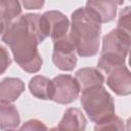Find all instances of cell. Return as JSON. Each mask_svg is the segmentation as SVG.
I'll return each mask as SVG.
<instances>
[{
  "instance_id": "1",
  "label": "cell",
  "mask_w": 131,
  "mask_h": 131,
  "mask_svg": "<svg viewBox=\"0 0 131 131\" xmlns=\"http://www.w3.org/2000/svg\"><path fill=\"white\" fill-rule=\"evenodd\" d=\"M40 16L38 13L20 15L9 23L2 34V40L10 47L15 61L28 73H37L42 67L38 44L47 36L43 31Z\"/></svg>"
},
{
  "instance_id": "2",
  "label": "cell",
  "mask_w": 131,
  "mask_h": 131,
  "mask_svg": "<svg viewBox=\"0 0 131 131\" xmlns=\"http://www.w3.org/2000/svg\"><path fill=\"white\" fill-rule=\"evenodd\" d=\"M101 23L85 7L72 13L70 36L77 53L82 57L93 56L98 52Z\"/></svg>"
},
{
  "instance_id": "3",
  "label": "cell",
  "mask_w": 131,
  "mask_h": 131,
  "mask_svg": "<svg viewBox=\"0 0 131 131\" xmlns=\"http://www.w3.org/2000/svg\"><path fill=\"white\" fill-rule=\"evenodd\" d=\"M130 34L119 29L111 31L102 39V50L97 67L108 74L112 70L125 63L129 51Z\"/></svg>"
},
{
  "instance_id": "4",
  "label": "cell",
  "mask_w": 131,
  "mask_h": 131,
  "mask_svg": "<svg viewBox=\"0 0 131 131\" xmlns=\"http://www.w3.org/2000/svg\"><path fill=\"white\" fill-rule=\"evenodd\" d=\"M81 104L89 119L96 124H99L115 115L114 99L102 85L83 90Z\"/></svg>"
},
{
  "instance_id": "5",
  "label": "cell",
  "mask_w": 131,
  "mask_h": 131,
  "mask_svg": "<svg viewBox=\"0 0 131 131\" xmlns=\"http://www.w3.org/2000/svg\"><path fill=\"white\" fill-rule=\"evenodd\" d=\"M52 60L56 68L61 71H72L77 64L76 47L70 36V33L64 37L53 41Z\"/></svg>"
},
{
  "instance_id": "6",
  "label": "cell",
  "mask_w": 131,
  "mask_h": 131,
  "mask_svg": "<svg viewBox=\"0 0 131 131\" xmlns=\"http://www.w3.org/2000/svg\"><path fill=\"white\" fill-rule=\"evenodd\" d=\"M40 19L45 35L47 37H51L53 41L69 34L70 21L68 17L60 11H46L40 16Z\"/></svg>"
},
{
  "instance_id": "7",
  "label": "cell",
  "mask_w": 131,
  "mask_h": 131,
  "mask_svg": "<svg viewBox=\"0 0 131 131\" xmlns=\"http://www.w3.org/2000/svg\"><path fill=\"white\" fill-rule=\"evenodd\" d=\"M52 81L54 84L53 101L61 104H68L78 98L80 87L76 78L70 75H58Z\"/></svg>"
},
{
  "instance_id": "8",
  "label": "cell",
  "mask_w": 131,
  "mask_h": 131,
  "mask_svg": "<svg viewBox=\"0 0 131 131\" xmlns=\"http://www.w3.org/2000/svg\"><path fill=\"white\" fill-rule=\"evenodd\" d=\"M130 73L125 64L112 70L108 73L106 84L118 95H127L130 93Z\"/></svg>"
},
{
  "instance_id": "9",
  "label": "cell",
  "mask_w": 131,
  "mask_h": 131,
  "mask_svg": "<svg viewBox=\"0 0 131 131\" xmlns=\"http://www.w3.org/2000/svg\"><path fill=\"white\" fill-rule=\"evenodd\" d=\"M85 8L100 23L113 20L117 12V4L114 0H87Z\"/></svg>"
},
{
  "instance_id": "10",
  "label": "cell",
  "mask_w": 131,
  "mask_h": 131,
  "mask_svg": "<svg viewBox=\"0 0 131 131\" xmlns=\"http://www.w3.org/2000/svg\"><path fill=\"white\" fill-rule=\"evenodd\" d=\"M30 92L37 98L47 100L51 99L54 94V84L53 81L44 76H35L30 80L29 83Z\"/></svg>"
},
{
  "instance_id": "11",
  "label": "cell",
  "mask_w": 131,
  "mask_h": 131,
  "mask_svg": "<svg viewBox=\"0 0 131 131\" xmlns=\"http://www.w3.org/2000/svg\"><path fill=\"white\" fill-rule=\"evenodd\" d=\"M25 90L24 82L18 78H5L0 82V101L12 102Z\"/></svg>"
},
{
  "instance_id": "12",
  "label": "cell",
  "mask_w": 131,
  "mask_h": 131,
  "mask_svg": "<svg viewBox=\"0 0 131 131\" xmlns=\"http://www.w3.org/2000/svg\"><path fill=\"white\" fill-rule=\"evenodd\" d=\"M86 127V119L79 108H68L56 127L59 130H84Z\"/></svg>"
},
{
  "instance_id": "13",
  "label": "cell",
  "mask_w": 131,
  "mask_h": 131,
  "mask_svg": "<svg viewBox=\"0 0 131 131\" xmlns=\"http://www.w3.org/2000/svg\"><path fill=\"white\" fill-rule=\"evenodd\" d=\"M75 78L79 84L80 91H83L90 87L102 85L104 81L102 74L94 68H84L79 70L76 73Z\"/></svg>"
},
{
  "instance_id": "14",
  "label": "cell",
  "mask_w": 131,
  "mask_h": 131,
  "mask_svg": "<svg viewBox=\"0 0 131 131\" xmlns=\"http://www.w3.org/2000/svg\"><path fill=\"white\" fill-rule=\"evenodd\" d=\"M20 123V118L16 107L10 102L0 101V128L15 129Z\"/></svg>"
},
{
  "instance_id": "15",
  "label": "cell",
  "mask_w": 131,
  "mask_h": 131,
  "mask_svg": "<svg viewBox=\"0 0 131 131\" xmlns=\"http://www.w3.org/2000/svg\"><path fill=\"white\" fill-rule=\"evenodd\" d=\"M21 7L18 0H0V19L7 25L19 16Z\"/></svg>"
},
{
  "instance_id": "16",
  "label": "cell",
  "mask_w": 131,
  "mask_h": 131,
  "mask_svg": "<svg viewBox=\"0 0 131 131\" xmlns=\"http://www.w3.org/2000/svg\"><path fill=\"white\" fill-rule=\"evenodd\" d=\"M97 129H123V122L120 118H118L114 115L112 118H110L99 124H96L95 130H97Z\"/></svg>"
},
{
  "instance_id": "17",
  "label": "cell",
  "mask_w": 131,
  "mask_h": 131,
  "mask_svg": "<svg viewBox=\"0 0 131 131\" xmlns=\"http://www.w3.org/2000/svg\"><path fill=\"white\" fill-rule=\"evenodd\" d=\"M130 7L127 6L125 7L124 10H122L120 17H119V21H118V27L117 29L125 32V33H129V24H130Z\"/></svg>"
},
{
  "instance_id": "18",
  "label": "cell",
  "mask_w": 131,
  "mask_h": 131,
  "mask_svg": "<svg viewBox=\"0 0 131 131\" xmlns=\"http://www.w3.org/2000/svg\"><path fill=\"white\" fill-rule=\"evenodd\" d=\"M11 59L8 51L2 45H0V75L3 74L10 66Z\"/></svg>"
},
{
  "instance_id": "19",
  "label": "cell",
  "mask_w": 131,
  "mask_h": 131,
  "mask_svg": "<svg viewBox=\"0 0 131 131\" xmlns=\"http://www.w3.org/2000/svg\"><path fill=\"white\" fill-rule=\"evenodd\" d=\"M20 129H28V130H40V129H47V127L38 120H30L26 122V124Z\"/></svg>"
},
{
  "instance_id": "20",
  "label": "cell",
  "mask_w": 131,
  "mask_h": 131,
  "mask_svg": "<svg viewBox=\"0 0 131 131\" xmlns=\"http://www.w3.org/2000/svg\"><path fill=\"white\" fill-rule=\"evenodd\" d=\"M45 0H21L26 9H40L44 5Z\"/></svg>"
},
{
  "instance_id": "21",
  "label": "cell",
  "mask_w": 131,
  "mask_h": 131,
  "mask_svg": "<svg viewBox=\"0 0 131 131\" xmlns=\"http://www.w3.org/2000/svg\"><path fill=\"white\" fill-rule=\"evenodd\" d=\"M6 27H7V24L0 19V35H2V34H3L4 30L6 29Z\"/></svg>"
},
{
  "instance_id": "22",
  "label": "cell",
  "mask_w": 131,
  "mask_h": 131,
  "mask_svg": "<svg viewBox=\"0 0 131 131\" xmlns=\"http://www.w3.org/2000/svg\"><path fill=\"white\" fill-rule=\"evenodd\" d=\"M114 1L116 2L117 5H121V4H123V2H124L125 0H114Z\"/></svg>"
}]
</instances>
